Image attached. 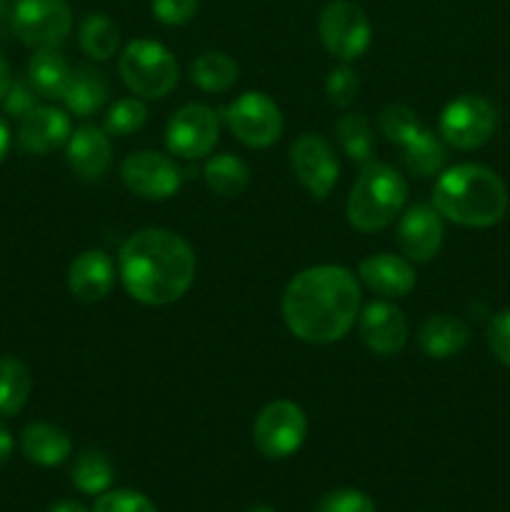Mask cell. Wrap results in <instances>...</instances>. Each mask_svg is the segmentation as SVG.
Segmentation results:
<instances>
[{
    "mask_svg": "<svg viewBox=\"0 0 510 512\" xmlns=\"http://www.w3.org/2000/svg\"><path fill=\"white\" fill-rule=\"evenodd\" d=\"M498 128V110L483 95H460L440 113L438 133L455 150H475L488 143Z\"/></svg>",
    "mask_w": 510,
    "mask_h": 512,
    "instance_id": "8992f818",
    "label": "cell"
},
{
    "mask_svg": "<svg viewBox=\"0 0 510 512\" xmlns=\"http://www.w3.org/2000/svg\"><path fill=\"white\" fill-rule=\"evenodd\" d=\"M190 80L205 93H223L238 80V63L225 53H203L190 65Z\"/></svg>",
    "mask_w": 510,
    "mask_h": 512,
    "instance_id": "f1b7e54d",
    "label": "cell"
},
{
    "mask_svg": "<svg viewBox=\"0 0 510 512\" xmlns=\"http://www.w3.org/2000/svg\"><path fill=\"white\" fill-rule=\"evenodd\" d=\"M73 30V13L65 0H18L13 35L33 50L60 48Z\"/></svg>",
    "mask_w": 510,
    "mask_h": 512,
    "instance_id": "9c48e42d",
    "label": "cell"
},
{
    "mask_svg": "<svg viewBox=\"0 0 510 512\" xmlns=\"http://www.w3.org/2000/svg\"><path fill=\"white\" fill-rule=\"evenodd\" d=\"M360 315V285L348 268L315 265L288 283L283 320L290 333L310 345L345 338Z\"/></svg>",
    "mask_w": 510,
    "mask_h": 512,
    "instance_id": "6da1fadb",
    "label": "cell"
},
{
    "mask_svg": "<svg viewBox=\"0 0 510 512\" xmlns=\"http://www.w3.org/2000/svg\"><path fill=\"white\" fill-rule=\"evenodd\" d=\"M245 512H275L270 505H253V508H248Z\"/></svg>",
    "mask_w": 510,
    "mask_h": 512,
    "instance_id": "ee69618b",
    "label": "cell"
},
{
    "mask_svg": "<svg viewBox=\"0 0 510 512\" xmlns=\"http://www.w3.org/2000/svg\"><path fill=\"white\" fill-rule=\"evenodd\" d=\"M30 370L13 355H0V418H13L30 398Z\"/></svg>",
    "mask_w": 510,
    "mask_h": 512,
    "instance_id": "484cf974",
    "label": "cell"
},
{
    "mask_svg": "<svg viewBox=\"0 0 510 512\" xmlns=\"http://www.w3.org/2000/svg\"><path fill=\"white\" fill-rule=\"evenodd\" d=\"M35 98H38V93L30 88V83H25V80H13L8 95H5L0 105H3V110L10 118H23V115H28L30 110L35 108Z\"/></svg>",
    "mask_w": 510,
    "mask_h": 512,
    "instance_id": "74e56055",
    "label": "cell"
},
{
    "mask_svg": "<svg viewBox=\"0 0 510 512\" xmlns=\"http://www.w3.org/2000/svg\"><path fill=\"white\" fill-rule=\"evenodd\" d=\"M290 163H293L300 185L313 198L325 200L330 190L335 188V183H338L340 163L328 140H323L320 135H300L293 143V150H290Z\"/></svg>",
    "mask_w": 510,
    "mask_h": 512,
    "instance_id": "4fadbf2b",
    "label": "cell"
},
{
    "mask_svg": "<svg viewBox=\"0 0 510 512\" xmlns=\"http://www.w3.org/2000/svg\"><path fill=\"white\" fill-rule=\"evenodd\" d=\"M65 153H68V165L73 168V173L83 180L103 178L113 163L110 135L98 125H83V128L73 130L68 145H65Z\"/></svg>",
    "mask_w": 510,
    "mask_h": 512,
    "instance_id": "e0dca14e",
    "label": "cell"
},
{
    "mask_svg": "<svg viewBox=\"0 0 510 512\" xmlns=\"http://www.w3.org/2000/svg\"><path fill=\"white\" fill-rule=\"evenodd\" d=\"M488 345L495 358L510 368V310H503V313L490 318Z\"/></svg>",
    "mask_w": 510,
    "mask_h": 512,
    "instance_id": "8d00e7d4",
    "label": "cell"
},
{
    "mask_svg": "<svg viewBox=\"0 0 510 512\" xmlns=\"http://www.w3.org/2000/svg\"><path fill=\"white\" fill-rule=\"evenodd\" d=\"M13 70H10L8 60L3 58V53H0V103H3V98L8 95L10 85H13Z\"/></svg>",
    "mask_w": 510,
    "mask_h": 512,
    "instance_id": "60d3db41",
    "label": "cell"
},
{
    "mask_svg": "<svg viewBox=\"0 0 510 512\" xmlns=\"http://www.w3.org/2000/svg\"><path fill=\"white\" fill-rule=\"evenodd\" d=\"M8 148H10V128L8 123L0 118V163H3L5 155H8Z\"/></svg>",
    "mask_w": 510,
    "mask_h": 512,
    "instance_id": "7bdbcfd3",
    "label": "cell"
},
{
    "mask_svg": "<svg viewBox=\"0 0 510 512\" xmlns=\"http://www.w3.org/2000/svg\"><path fill=\"white\" fill-rule=\"evenodd\" d=\"M93 512H158V508L135 490H108L95 500Z\"/></svg>",
    "mask_w": 510,
    "mask_h": 512,
    "instance_id": "e575fe53",
    "label": "cell"
},
{
    "mask_svg": "<svg viewBox=\"0 0 510 512\" xmlns=\"http://www.w3.org/2000/svg\"><path fill=\"white\" fill-rule=\"evenodd\" d=\"M118 273L125 290L138 303L170 305L193 285L195 253L180 235L163 228H145L120 245Z\"/></svg>",
    "mask_w": 510,
    "mask_h": 512,
    "instance_id": "7a4b0ae2",
    "label": "cell"
},
{
    "mask_svg": "<svg viewBox=\"0 0 510 512\" xmlns=\"http://www.w3.org/2000/svg\"><path fill=\"white\" fill-rule=\"evenodd\" d=\"M358 75L355 70H350L348 65H338V68L330 70L328 80H325V93L328 100L338 108H348L355 98H358Z\"/></svg>",
    "mask_w": 510,
    "mask_h": 512,
    "instance_id": "836d02e7",
    "label": "cell"
},
{
    "mask_svg": "<svg viewBox=\"0 0 510 512\" xmlns=\"http://www.w3.org/2000/svg\"><path fill=\"white\" fill-rule=\"evenodd\" d=\"M225 123L240 143L268 148L283 135V113L265 93H243L225 108Z\"/></svg>",
    "mask_w": 510,
    "mask_h": 512,
    "instance_id": "30bf717a",
    "label": "cell"
},
{
    "mask_svg": "<svg viewBox=\"0 0 510 512\" xmlns=\"http://www.w3.org/2000/svg\"><path fill=\"white\" fill-rule=\"evenodd\" d=\"M145 120H148V108L143 105V100L123 98L110 105L103 130L108 135H115V138H123V135L138 133Z\"/></svg>",
    "mask_w": 510,
    "mask_h": 512,
    "instance_id": "4dcf8cb0",
    "label": "cell"
},
{
    "mask_svg": "<svg viewBox=\"0 0 510 512\" xmlns=\"http://www.w3.org/2000/svg\"><path fill=\"white\" fill-rule=\"evenodd\" d=\"M380 133L385 135V140L393 145H400L403 148L415 133H418L423 125H420L415 110H410L408 105H388V108L380 113L378 118Z\"/></svg>",
    "mask_w": 510,
    "mask_h": 512,
    "instance_id": "1f68e13d",
    "label": "cell"
},
{
    "mask_svg": "<svg viewBox=\"0 0 510 512\" xmlns=\"http://www.w3.org/2000/svg\"><path fill=\"white\" fill-rule=\"evenodd\" d=\"M470 328L460 318L448 313L430 315L418 330V345L428 358L445 360L458 355L468 345Z\"/></svg>",
    "mask_w": 510,
    "mask_h": 512,
    "instance_id": "ffe728a7",
    "label": "cell"
},
{
    "mask_svg": "<svg viewBox=\"0 0 510 512\" xmlns=\"http://www.w3.org/2000/svg\"><path fill=\"white\" fill-rule=\"evenodd\" d=\"M320 43L333 58L350 63L368 50L373 25L365 10L353 0H330L318 18Z\"/></svg>",
    "mask_w": 510,
    "mask_h": 512,
    "instance_id": "52a82bcc",
    "label": "cell"
},
{
    "mask_svg": "<svg viewBox=\"0 0 510 512\" xmlns=\"http://www.w3.org/2000/svg\"><path fill=\"white\" fill-rule=\"evenodd\" d=\"M20 450L30 463L55 468L70 458L73 440L63 428L53 423H30L20 435Z\"/></svg>",
    "mask_w": 510,
    "mask_h": 512,
    "instance_id": "44dd1931",
    "label": "cell"
},
{
    "mask_svg": "<svg viewBox=\"0 0 510 512\" xmlns=\"http://www.w3.org/2000/svg\"><path fill=\"white\" fill-rule=\"evenodd\" d=\"M315 512H375V503L363 490H330L315 505Z\"/></svg>",
    "mask_w": 510,
    "mask_h": 512,
    "instance_id": "d6a6232c",
    "label": "cell"
},
{
    "mask_svg": "<svg viewBox=\"0 0 510 512\" xmlns=\"http://www.w3.org/2000/svg\"><path fill=\"white\" fill-rule=\"evenodd\" d=\"M408 200L403 175L383 163H368L360 170L348 198V223L360 233H375L393 223Z\"/></svg>",
    "mask_w": 510,
    "mask_h": 512,
    "instance_id": "277c9868",
    "label": "cell"
},
{
    "mask_svg": "<svg viewBox=\"0 0 510 512\" xmlns=\"http://www.w3.org/2000/svg\"><path fill=\"white\" fill-rule=\"evenodd\" d=\"M48 512H93V510H88L83 503H78V500H58V503L50 505Z\"/></svg>",
    "mask_w": 510,
    "mask_h": 512,
    "instance_id": "b9f144b4",
    "label": "cell"
},
{
    "mask_svg": "<svg viewBox=\"0 0 510 512\" xmlns=\"http://www.w3.org/2000/svg\"><path fill=\"white\" fill-rule=\"evenodd\" d=\"M308 435V418L293 400H273L258 413L253 443L268 460H285L298 453Z\"/></svg>",
    "mask_w": 510,
    "mask_h": 512,
    "instance_id": "ba28073f",
    "label": "cell"
},
{
    "mask_svg": "<svg viewBox=\"0 0 510 512\" xmlns=\"http://www.w3.org/2000/svg\"><path fill=\"white\" fill-rule=\"evenodd\" d=\"M13 433H10L8 428H5L3 423H0V468H3L5 463L10 460V455H13Z\"/></svg>",
    "mask_w": 510,
    "mask_h": 512,
    "instance_id": "ab89813d",
    "label": "cell"
},
{
    "mask_svg": "<svg viewBox=\"0 0 510 512\" xmlns=\"http://www.w3.org/2000/svg\"><path fill=\"white\" fill-rule=\"evenodd\" d=\"M70 75H73V68L58 53V48L35 50L33 58L28 60V83L40 98L63 100Z\"/></svg>",
    "mask_w": 510,
    "mask_h": 512,
    "instance_id": "603a6c76",
    "label": "cell"
},
{
    "mask_svg": "<svg viewBox=\"0 0 510 512\" xmlns=\"http://www.w3.org/2000/svg\"><path fill=\"white\" fill-rule=\"evenodd\" d=\"M203 178L208 188L215 195H220V198H238V195L245 193L250 183V168L238 155L223 153L205 163Z\"/></svg>",
    "mask_w": 510,
    "mask_h": 512,
    "instance_id": "d4e9b609",
    "label": "cell"
},
{
    "mask_svg": "<svg viewBox=\"0 0 510 512\" xmlns=\"http://www.w3.org/2000/svg\"><path fill=\"white\" fill-rule=\"evenodd\" d=\"M360 280L383 298H405L415 288V270L408 258L393 253L370 255L358 268Z\"/></svg>",
    "mask_w": 510,
    "mask_h": 512,
    "instance_id": "d6986e66",
    "label": "cell"
},
{
    "mask_svg": "<svg viewBox=\"0 0 510 512\" xmlns=\"http://www.w3.org/2000/svg\"><path fill=\"white\" fill-rule=\"evenodd\" d=\"M403 160L408 165V170L418 178H428V175H438L445 168V143L440 135H435L433 130L420 128L408 143L403 145Z\"/></svg>",
    "mask_w": 510,
    "mask_h": 512,
    "instance_id": "cb8c5ba5",
    "label": "cell"
},
{
    "mask_svg": "<svg viewBox=\"0 0 510 512\" xmlns=\"http://www.w3.org/2000/svg\"><path fill=\"white\" fill-rule=\"evenodd\" d=\"M218 115L213 108L200 103H188L173 113L165 128V145L173 155L185 160H198L213 153L218 143Z\"/></svg>",
    "mask_w": 510,
    "mask_h": 512,
    "instance_id": "8fae6325",
    "label": "cell"
},
{
    "mask_svg": "<svg viewBox=\"0 0 510 512\" xmlns=\"http://www.w3.org/2000/svg\"><path fill=\"white\" fill-rule=\"evenodd\" d=\"M115 283V265L103 250H85L70 263L68 288L83 303H98L110 295Z\"/></svg>",
    "mask_w": 510,
    "mask_h": 512,
    "instance_id": "ac0fdd59",
    "label": "cell"
},
{
    "mask_svg": "<svg viewBox=\"0 0 510 512\" xmlns=\"http://www.w3.org/2000/svg\"><path fill=\"white\" fill-rule=\"evenodd\" d=\"M13 13H15L13 0H0V40L13 35Z\"/></svg>",
    "mask_w": 510,
    "mask_h": 512,
    "instance_id": "f35d334b",
    "label": "cell"
},
{
    "mask_svg": "<svg viewBox=\"0 0 510 512\" xmlns=\"http://www.w3.org/2000/svg\"><path fill=\"white\" fill-rule=\"evenodd\" d=\"M73 485L85 495H103L113 485V463L103 450H83L73 465Z\"/></svg>",
    "mask_w": 510,
    "mask_h": 512,
    "instance_id": "f546056e",
    "label": "cell"
},
{
    "mask_svg": "<svg viewBox=\"0 0 510 512\" xmlns=\"http://www.w3.org/2000/svg\"><path fill=\"white\" fill-rule=\"evenodd\" d=\"M110 85L108 78H105L100 70L88 68V65H80V68L73 70L70 75V83L65 88V108L70 110L78 118H88L95 110L103 108L108 103Z\"/></svg>",
    "mask_w": 510,
    "mask_h": 512,
    "instance_id": "7402d4cb",
    "label": "cell"
},
{
    "mask_svg": "<svg viewBox=\"0 0 510 512\" xmlns=\"http://www.w3.org/2000/svg\"><path fill=\"white\" fill-rule=\"evenodd\" d=\"M433 208L465 228H490L508 213V188L485 165H455L435 180Z\"/></svg>",
    "mask_w": 510,
    "mask_h": 512,
    "instance_id": "3957f363",
    "label": "cell"
},
{
    "mask_svg": "<svg viewBox=\"0 0 510 512\" xmlns=\"http://www.w3.org/2000/svg\"><path fill=\"white\" fill-rule=\"evenodd\" d=\"M360 338L373 353L395 355L408 343V320L393 303H370L360 315Z\"/></svg>",
    "mask_w": 510,
    "mask_h": 512,
    "instance_id": "2e32d148",
    "label": "cell"
},
{
    "mask_svg": "<svg viewBox=\"0 0 510 512\" xmlns=\"http://www.w3.org/2000/svg\"><path fill=\"white\" fill-rule=\"evenodd\" d=\"M120 178L125 188L143 200H168L173 198L183 183V173L168 155L140 150L128 155L120 165Z\"/></svg>",
    "mask_w": 510,
    "mask_h": 512,
    "instance_id": "7c38bea8",
    "label": "cell"
},
{
    "mask_svg": "<svg viewBox=\"0 0 510 512\" xmlns=\"http://www.w3.org/2000/svg\"><path fill=\"white\" fill-rule=\"evenodd\" d=\"M443 245V218L430 205H413L400 215L398 248L415 263H428Z\"/></svg>",
    "mask_w": 510,
    "mask_h": 512,
    "instance_id": "9a60e30c",
    "label": "cell"
},
{
    "mask_svg": "<svg viewBox=\"0 0 510 512\" xmlns=\"http://www.w3.org/2000/svg\"><path fill=\"white\" fill-rule=\"evenodd\" d=\"M335 138H338L340 148H343V153L348 155L353 163L358 165L373 163L375 135L365 115L345 113L343 118L335 123Z\"/></svg>",
    "mask_w": 510,
    "mask_h": 512,
    "instance_id": "4316f807",
    "label": "cell"
},
{
    "mask_svg": "<svg viewBox=\"0 0 510 512\" xmlns=\"http://www.w3.org/2000/svg\"><path fill=\"white\" fill-rule=\"evenodd\" d=\"M78 43L88 58L93 60H108L118 53L120 48V30L115 20L108 15L93 13L80 23L78 28Z\"/></svg>",
    "mask_w": 510,
    "mask_h": 512,
    "instance_id": "83f0119b",
    "label": "cell"
},
{
    "mask_svg": "<svg viewBox=\"0 0 510 512\" xmlns=\"http://www.w3.org/2000/svg\"><path fill=\"white\" fill-rule=\"evenodd\" d=\"M73 135V123L65 110L53 105H35L20 118L18 145L30 155H50L65 148Z\"/></svg>",
    "mask_w": 510,
    "mask_h": 512,
    "instance_id": "5bb4252c",
    "label": "cell"
},
{
    "mask_svg": "<svg viewBox=\"0 0 510 512\" xmlns=\"http://www.w3.org/2000/svg\"><path fill=\"white\" fill-rule=\"evenodd\" d=\"M200 0H153V15L163 25H185L195 18Z\"/></svg>",
    "mask_w": 510,
    "mask_h": 512,
    "instance_id": "d590c367",
    "label": "cell"
},
{
    "mask_svg": "<svg viewBox=\"0 0 510 512\" xmlns=\"http://www.w3.org/2000/svg\"><path fill=\"white\" fill-rule=\"evenodd\" d=\"M120 78L140 98H165L178 85V63L165 45L133 40L120 55Z\"/></svg>",
    "mask_w": 510,
    "mask_h": 512,
    "instance_id": "5b68a950",
    "label": "cell"
}]
</instances>
